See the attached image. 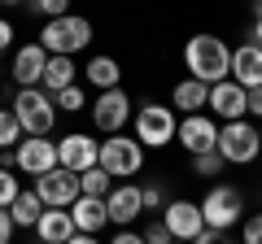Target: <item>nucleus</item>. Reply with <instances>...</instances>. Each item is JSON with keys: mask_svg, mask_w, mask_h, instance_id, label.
<instances>
[{"mask_svg": "<svg viewBox=\"0 0 262 244\" xmlns=\"http://www.w3.org/2000/svg\"><path fill=\"white\" fill-rule=\"evenodd\" d=\"M258 140H262V122H258Z\"/></svg>", "mask_w": 262, "mask_h": 244, "instance_id": "obj_39", "label": "nucleus"}, {"mask_svg": "<svg viewBox=\"0 0 262 244\" xmlns=\"http://www.w3.org/2000/svg\"><path fill=\"white\" fill-rule=\"evenodd\" d=\"M241 244H262V214H249L241 227Z\"/></svg>", "mask_w": 262, "mask_h": 244, "instance_id": "obj_30", "label": "nucleus"}, {"mask_svg": "<svg viewBox=\"0 0 262 244\" xmlns=\"http://www.w3.org/2000/svg\"><path fill=\"white\" fill-rule=\"evenodd\" d=\"M22 144V127L13 118V109H0V153L5 149H18Z\"/></svg>", "mask_w": 262, "mask_h": 244, "instance_id": "obj_25", "label": "nucleus"}, {"mask_svg": "<svg viewBox=\"0 0 262 244\" xmlns=\"http://www.w3.org/2000/svg\"><path fill=\"white\" fill-rule=\"evenodd\" d=\"M175 144H184L192 157H201V153H214V149H219V127H214V118H210V113H192V118H179Z\"/></svg>", "mask_w": 262, "mask_h": 244, "instance_id": "obj_11", "label": "nucleus"}, {"mask_svg": "<svg viewBox=\"0 0 262 244\" xmlns=\"http://www.w3.org/2000/svg\"><path fill=\"white\" fill-rule=\"evenodd\" d=\"M232 83H241L245 92H253V87H262V48L258 44H236L232 53Z\"/></svg>", "mask_w": 262, "mask_h": 244, "instance_id": "obj_17", "label": "nucleus"}, {"mask_svg": "<svg viewBox=\"0 0 262 244\" xmlns=\"http://www.w3.org/2000/svg\"><path fill=\"white\" fill-rule=\"evenodd\" d=\"M162 223H166L170 240H179V244H192L196 235L206 231V223H201V205H192V201H170V205L162 209Z\"/></svg>", "mask_w": 262, "mask_h": 244, "instance_id": "obj_12", "label": "nucleus"}, {"mask_svg": "<svg viewBox=\"0 0 262 244\" xmlns=\"http://www.w3.org/2000/svg\"><path fill=\"white\" fill-rule=\"evenodd\" d=\"M219 157H223V166H249L253 157L262 153V140H258V127H253L249 118L241 122H223L219 127Z\"/></svg>", "mask_w": 262, "mask_h": 244, "instance_id": "obj_7", "label": "nucleus"}, {"mask_svg": "<svg viewBox=\"0 0 262 244\" xmlns=\"http://www.w3.org/2000/svg\"><path fill=\"white\" fill-rule=\"evenodd\" d=\"M105 209H110V223L127 231V227L144 214V197H140L136 183H114V192L105 197Z\"/></svg>", "mask_w": 262, "mask_h": 244, "instance_id": "obj_14", "label": "nucleus"}, {"mask_svg": "<svg viewBox=\"0 0 262 244\" xmlns=\"http://www.w3.org/2000/svg\"><path fill=\"white\" fill-rule=\"evenodd\" d=\"M9 44H13V22H9V18H0V53H5Z\"/></svg>", "mask_w": 262, "mask_h": 244, "instance_id": "obj_34", "label": "nucleus"}, {"mask_svg": "<svg viewBox=\"0 0 262 244\" xmlns=\"http://www.w3.org/2000/svg\"><path fill=\"white\" fill-rule=\"evenodd\" d=\"M18 170H27V175H48V170H57L61 161H57V140H31V135H22L18 149Z\"/></svg>", "mask_w": 262, "mask_h": 244, "instance_id": "obj_15", "label": "nucleus"}, {"mask_svg": "<svg viewBox=\"0 0 262 244\" xmlns=\"http://www.w3.org/2000/svg\"><path fill=\"white\" fill-rule=\"evenodd\" d=\"M210 113L223 122H241L245 113H249V92H245L241 83H232V79H223V83L210 87Z\"/></svg>", "mask_w": 262, "mask_h": 244, "instance_id": "obj_13", "label": "nucleus"}, {"mask_svg": "<svg viewBox=\"0 0 262 244\" xmlns=\"http://www.w3.org/2000/svg\"><path fill=\"white\" fill-rule=\"evenodd\" d=\"M0 75H5V66H0Z\"/></svg>", "mask_w": 262, "mask_h": 244, "instance_id": "obj_40", "label": "nucleus"}, {"mask_svg": "<svg viewBox=\"0 0 262 244\" xmlns=\"http://www.w3.org/2000/svg\"><path fill=\"white\" fill-rule=\"evenodd\" d=\"M83 79L96 87V96H101V92H114V87H118L122 70H118V61H114V57H105V53H101V57H92V61L83 66Z\"/></svg>", "mask_w": 262, "mask_h": 244, "instance_id": "obj_21", "label": "nucleus"}, {"mask_svg": "<svg viewBox=\"0 0 262 244\" xmlns=\"http://www.w3.org/2000/svg\"><path fill=\"white\" fill-rule=\"evenodd\" d=\"M140 197H144V209H166V188H162L158 179H153V183H144Z\"/></svg>", "mask_w": 262, "mask_h": 244, "instance_id": "obj_28", "label": "nucleus"}, {"mask_svg": "<svg viewBox=\"0 0 262 244\" xmlns=\"http://www.w3.org/2000/svg\"><path fill=\"white\" fill-rule=\"evenodd\" d=\"M96 166L114 179V183H127L131 175H140L144 170V149L131 135H105L101 140V161Z\"/></svg>", "mask_w": 262, "mask_h": 244, "instance_id": "obj_5", "label": "nucleus"}, {"mask_svg": "<svg viewBox=\"0 0 262 244\" xmlns=\"http://www.w3.org/2000/svg\"><path fill=\"white\" fill-rule=\"evenodd\" d=\"M57 161H61V170H70V175H83V170H92L96 161H101V144L88 131H70L57 144Z\"/></svg>", "mask_w": 262, "mask_h": 244, "instance_id": "obj_9", "label": "nucleus"}, {"mask_svg": "<svg viewBox=\"0 0 262 244\" xmlns=\"http://www.w3.org/2000/svg\"><path fill=\"white\" fill-rule=\"evenodd\" d=\"M53 105H57V109H61V113H79V109H83V105H88V96H83V87H66V92H57L53 96Z\"/></svg>", "mask_w": 262, "mask_h": 244, "instance_id": "obj_26", "label": "nucleus"}, {"mask_svg": "<svg viewBox=\"0 0 262 244\" xmlns=\"http://www.w3.org/2000/svg\"><path fill=\"white\" fill-rule=\"evenodd\" d=\"M249 113L262 122V87H253V92H249Z\"/></svg>", "mask_w": 262, "mask_h": 244, "instance_id": "obj_35", "label": "nucleus"}, {"mask_svg": "<svg viewBox=\"0 0 262 244\" xmlns=\"http://www.w3.org/2000/svg\"><path fill=\"white\" fill-rule=\"evenodd\" d=\"M79 192H83V197H92V201H105L114 192V179L105 175L101 166H92V170H83V175H79Z\"/></svg>", "mask_w": 262, "mask_h": 244, "instance_id": "obj_24", "label": "nucleus"}, {"mask_svg": "<svg viewBox=\"0 0 262 244\" xmlns=\"http://www.w3.org/2000/svg\"><path fill=\"white\" fill-rule=\"evenodd\" d=\"M88 44H92V22L79 18V13L44 22V31H39V48H44L48 57H75V53H83Z\"/></svg>", "mask_w": 262, "mask_h": 244, "instance_id": "obj_3", "label": "nucleus"}, {"mask_svg": "<svg viewBox=\"0 0 262 244\" xmlns=\"http://www.w3.org/2000/svg\"><path fill=\"white\" fill-rule=\"evenodd\" d=\"M144 244H170V231H166V223H162V218L144 227Z\"/></svg>", "mask_w": 262, "mask_h": 244, "instance_id": "obj_31", "label": "nucleus"}, {"mask_svg": "<svg viewBox=\"0 0 262 244\" xmlns=\"http://www.w3.org/2000/svg\"><path fill=\"white\" fill-rule=\"evenodd\" d=\"M13 118H18L22 135L48 140V131H53V122H57V105H53V96L44 87H18V96H13Z\"/></svg>", "mask_w": 262, "mask_h": 244, "instance_id": "obj_2", "label": "nucleus"}, {"mask_svg": "<svg viewBox=\"0 0 262 244\" xmlns=\"http://www.w3.org/2000/svg\"><path fill=\"white\" fill-rule=\"evenodd\" d=\"M249 44L262 48V18H253V31H249Z\"/></svg>", "mask_w": 262, "mask_h": 244, "instance_id": "obj_37", "label": "nucleus"}, {"mask_svg": "<svg viewBox=\"0 0 262 244\" xmlns=\"http://www.w3.org/2000/svg\"><path fill=\"white\" fill-rule=\"evenodd\" d=\"M179 131V118L170 105H153L144 101L140 109H136V144L140 149H166L170 140H175Z\"/></svg>", "mask_w": 262, "mask_h": 244, "instance_id": "obj_6", "label": "nucleus"}, {"mask_svg": "<svg viewBox=\"0 0 262 244\" xmlns=\"http://www.w3.org/2000/svg\"><path fill=\"white\" fill-rule=\"evenodd\" d=\"M192 244H236V240H232L227 231H201V235H196Z\"/></svg>", "mask_w": 262, "mask_h": 244, "instance_id": "obj_32", "label": "nucleus"}, {"mask_svg": "<svg viewBox=\"0 0 262 244\" xmlns=\"http://www.w3.org/2000/svg\"><path fill=\"white\" fill-rule=\"evenodd\" d=\"M35 197L44 201V209H70L83 192H79V175H70V170H48V175L35 179Z\"/></svg>", "mask_w": 262, "mask_h": 244, "instance_id": "obj_8", "label": "nucleus"}, {"mask_svg": "<svg viewBox=\"0 0 262 244\" xmlns=\"http://www.w3.org/2000/svg\"><path fill=\"white\" fill-rule=\"evenodd\" d=\"M13 240V218H9V209H0V244H9Z\"/></svg>", "mask_w": 262, "mask_h": 244, "instance_id": "obj_33", "label": "nucleus"}, {"mask_svg": "<svg viewBox=\"0 0 262 244\" xmlns=\"http://www.w3.org/2000/svg\"><path fill=\"white\" fill-rule=\"evenodd\" d=\"M18 192H22L18 175H13V170H0V209H9L13 201H18Z\"/></svg>", "mask_w": 262, "mask_h": 244, "instance_id": "obj_27", "label": "nucleus"}, {"mask_svg": "<svg viewBox=\"0 0 262 244\" xmlns=\"http://www.w3.org/2000/svg\"><path fill=\"white\" fill-rule=\"evenodd\" d=\"M70 244H101V240H96V235H75Z\"/></svg>", "mask_w": 262, "mask_h": 244, "instance_id": "obj_38", "label": "nucleus"}, {"mask_svg": "<svg viewBox=\"0 0 262 244\" xmlns=\"http://www.w3.org/2000/svg\"><path fill=\"white\" fill-rule=\"evenodd\" d=\"M44 66H48V53L39 48V39H35V44H22L18 53H13L9 75L18 79V87H39L44 83Z\"/></svg>", "mask_w": 262, "mask_h": 244, "instance_id": "obj_16", "label": "nucleus"}, {"mask_svg": "<svg viewBox=\"0 0 262 244\" xmlns=\"http://www.w3.org/2000/svg\"><path fill=\"white\" fill-rule=\"evenodd\" d=\"M241 218H245L241 188H232V183H214V188L201 197V223H206V231H232Z\"/></svg>", "mask_w": 262, "mask_h": 244, "instance_id": "obj_4", "label": "nucleus"}, {"mask_svg": "<svg viewBox=\"0 0 262 244\" xmlns=\"http://www.w3.org/2000/svg\"><path fill=\"white\" fill-rule=\"evenodd\" d=\"M70 223H75L79 235H101L105 227H110V209H105V201L79 197L75 205H70Z\"/></svg>", "mask_w": 262, "mask_h": 244, "instance_id": "obj_18", "label": "nucleus"}, {"mask_svg": "<svg viewBox=\"0 0 262 244\" xmlns=\"http://www.w3.org/2000/svg\"><path fill=\"white\" fill-rule=\"evenodd\" d=\"M184 66H188V79L214 87L223 79H232V48L219 35H192L184 44Z\"/></svg>", "mask_w": 262, "mask_h": 244, "instance_id": "obj_1", "label": "nucleus"}, {"mask_svg": "<svg viewBox=\"0 0 262 244\" xmlns=\"http://www.w3.org/2000/svg\"><path fill=\"white\" fill-rule=\"evenodd\" d=\"M110 244H144V235H136V231H118Z\"/></svg>", "mask_w": 262, "mask_h": 244, "instance_id": "obj_36", "label": "nucleus"}, {"mask_svg": "<svg viewBox=\"0 0 262 244\" xmlns=\"http://www.w3.org/2000/svg\"><path fill=\"white\" fill-rule=\"evenodd\" d=\"M9 218H13V227H31V231H35V223L44 218V201L35 197V188L18 192V201L9 205Z\"/></svg>", "mask_w": 262, "mask_h": 244, "instance_id": "obj_23", "label": "nucleus"}, {"mask_svg": "<svg viewBox=\"0 0 262 244\" xmlns=\"http://www.w3.org/2000/svg\"><path fill=\"white\" fill-rule=\"evenodd\" d=\"M223 170V157L219 153H201V157H192V175H219Z\"/></svg>", "mask_w": 262, "mask_h": 244, "instance_id": "obj_29", "label": "nucleus"}, {"mask_svg": "<svg viewBox=\"0 0 262 244\" xmlns=\"http://www.w3.org/2000/svg\"><path fill=\"white\" fill-rule=\"evenodd\" d=\"M210 105V87L196 83V79H184V83H175V92H170V109L184 113V118H192V113H201Z\"/></svg>", "mask_w": 262, "mask_h": 244, "instance_id": "obj_20", "label": "nucleus"}, {"mask_svg": "<svg viewBox=\"0 0 262 244\" xmlns=\"http://www.w3.org/2000/svg\"><path fill=\"white\" fill-rule=\"evenodd\" d=\"M75 61H70V57H48V66H44V92L48 96H57V92H66V87H75Z\"/></svg>", "mask_w": 262, "mask_h": 244, "instance_id": "obj_22", "label": "nucleus"}, {"mask_svg": "<svg viewBox=\"0 0 262 244\" xmlns=\"http://www.w3.org/2000/svg\"><path fill=\"white\" fill-rule=\"evenodd\" d=\"M39 244H70L75 240V223H70V209H44V218L35 223Z\"/></svg>", "mask_w": 262, "mask_h": 244, "instance_id": "obj_19", "label": "nucleus"}, {"mask_svg": "<svg viewBox=\"0 0 262 244\" xmlns=\"http://www.w3.org/2000/svg\"><path fill=\"white\" fill-rule=\"evenodd\" d=\"M127 118H131V96L122 92V87L96 96V105H92V127H96L101 135H122Z\"/></svg>", "mask_w": 262, "mask_h": 244, "instance_id": "obj_10", "label": "nucleus"}, {"mask_svg": "<svg viewBox=\"0 0 262 244\" xmlns=\"http://www.w3.org/2000/svg\"><path fill=\"white\" fill-rule=\"evenodd\" d=\"M170 244H179V240H170Z\"/></svg>", "mask_w": 262, "mask_h": 244, "instance_id": "obj_41", "label": "nucleus"}]
</instances>
